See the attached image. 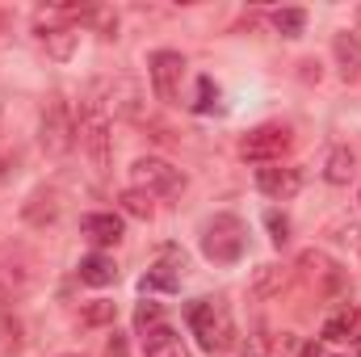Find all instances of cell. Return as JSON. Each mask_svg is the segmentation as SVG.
Returning <instances> with one entry per match:
<instances>
[{
  "label": "cell",
  "mask_w": 361,
  "mask_h": 357,
  "mask_svg": "<svg viewBox=\"0 0 361 357\" xmlns=\"http://www.w3.org/2000/svg\"><path fill=\"white\" fill-rule=\"evenodd\" d=\"M76 143L89 156V164L97 173H109L114 164V135H109V114L101 101H80L76 109Z\"/></svg>",
  "instance_id": "cell-1"
},
{
  "label": "cell",
  "mask_w": 361,
  "mask_h": 357,
  "mask_svg": "<svg viewBox=\"0 0 361 357\" xmlns=\"http://www.w3.org/2000/svg\"><path fill=\"white\" fill-rule=\"evenodd\" d=\"M189 328H193V337L202 341V349H210V353H227V349L240 345L235 320H231L227 303H219V298L193 303V307H189Z\"/></svg>",
  "instance_id": "cell-2"
},
{
  "label": "cell",
  "mask_w": 361,
  "mask_h": 357,
  "mask_svg": "<svg viewBox=\"0 0 361 357\" xmlns=\"http://www.w3.org/2000/svg\"><path fill=\"white\" fill-rule=\"evenodd\" d=\"M244 244H248V227L235 219V214H214L202 231V253L219 265H231L244 257Z\"/></svg>",
  "instance_id": "cell-3"
},
{
  "label": "cell",
  "mask_w": 361,
  "mask_h": 357,
  "mask_svg": "<svg viewBox=\"0 0 361 357\" xmlns=\"http://www.w3.org/2000/svg\"><path fill=\"white\" fill-rule=\"evenodd\" d=\"M38 286V257L21 244L0 253V303H17Z\"/></svg>",
  "instance_id": "cell-4"
},
{
  "label": "cell",
  "mask_w": 361,
  "mask_h": 357,
  "mask_svg": "<svg viewBox=\"0 0 361 357\" xmlns=\"http://www.w3.org/2000/svg\"><path fill=\"white\" fill-rule=\"evenodd\" d=\"M38 143L47 156H63L76 143V114L68 109L63 97H51L42 109V126H38Z\"/></svg>",
  "instance_id": "cell-5"
},
{
  "label": "cell",
  "mask_w": 361,
  "mask_h": 357,
  "mask_svg": "<svg viewBox=\"0 0 361 357\" xmlns=\"http://www.w3.org/2000/svg\"><path fill=\"white\" fill-rule=\"evenodd\" d=\"M290 152V131L286 126H257L240 139V156L252 164H281V156Z\"/></svg>",
  "instance_id": "cell-6"
},
{
  "label": "cell",
  "mask_w": 361,
  "mask_h": 357,
  "mask_svg": "<svg viewBox=\"0 0 361 357\" xmlns=\"http://www.w3.org/2000/svg\"><path fill=\"white\" fill-rule=\"evenodd\" d=\"M130 177H135V189H143V193H164V198H173V193L185 189L180 169H173V164L160 160V156H143V160H135V164H130Z\"/></svg>",
  "instance_id": "cell-7"
},
{
  "label": "cell",
  "mask_w": 361,
  "mask_h": 357,
  "mask_svg": "<svg viewBox=\"0 0 361 357\" xmlns=\"http://www.w3.org/2000/svg\"><path fill=\"white\" fill-rule=\"evenodd\" d=\"M147 72H152V89L164 105H177L180 97V80H185V59L177 51H156L147 59Z\"/></svg>",
  "instance_id": "cell-8"
},
{
  "label": "cell",
  "mask_w": 361,
  "mask_h": 357,
  "mask_svg": "<svg viewBox=\"0 0 361 357\" xmlns=\"http://www.w3.org/2000/svg\"><path fill=\"white\" fill-rule=\"evenodd\" d=\"M257 189L265 198H273V202H286V198H294L302 189V173L298 169H281V164H265L257 173Z\"/></svg>",
  "instance_id": "cell-9"
},
{
  "label": "cell",
  "mask_w": 361,
  "mask_h": 357,
  "mask_svg": "<svg viewBox=\"0 0 361 357\" xmlns=\"http://www.w3.org/2000/svg\"><path fill=\"white\" fill-rule=\"evenodd\" d=\"M332 55H336L341 80H345V85H357L361 80V42H357V34L341 30V34L332 38Z\"/></svg>",
  "instance_id": "cell-10"
},
{
  "label": "cell",
  "mask_w": 361,
  "mask_h": 357,
  "mask_svg": "<svg viewBox=\"0 0 361 357\" xmlns=\"http://www.w3.org/2000/svg\"><path fill=\"white\" fill-rule=\"evenodd\" d=\"M21 219H25L30 227L55 223V219H59V193H55V189H34V193L25 198V206H21Z\"/></svg>",
  "instance_id": "cell-11"
},
{
  "label": "cell",
  "mask_w": 361,
  "mask_h": 357,
  "mask_svg": "<svg viewBox=\"0 0 361 357\" xmlns=\"http://www.w3.org/2000/svg\"><path fill=\"white\" fill-rule=\"evenodd\" d=\"M252 357H294L298 353V337L290 332H269V328H257V337H248Z\"/></svg>",
  "instance_id": "cell-12"
},
{
  "label": "cell",
  "mask_w": 361,
  "mask_h": 357,
  "mask_svg": "<svg viewBox=\"0 0 361 357\" xmlns=\"http://www.w3.org/2000/svg\"><path fill=\"white\" fill-rule=\"evenodd\" d=\"M80 231L89 236L92 244L109 248V244H118V240H122V219H118V214L97 210V214H85V219H80Z\"/></svg>",
  "instance_id": "cell-13"
},
{
  "label": "cell",
  "mask_w": 361,
  "mask_h": 357,
  "mask_svg": "<svg viewBox=\"0 0 361 357\" xmlns=\"http://www.w3.org/2000/svg\"><path fill=\"white\" fill-rule=\"evenodd\" d=\"M177 269H185V257H177V253L169 248L160 265H152L147 273H143V290H177V286H180Z\"/></svg>",
  "instance_id": "cell-14"
},
{
  "label": "cell",
  "mask_w": 361,
  "mask_h": 357,
  "mask_svg": "<svg viewBox=\"0 0 361 357\" xmlns=\"http://www.w3.org/2000/svg\"><path fill=\"white\" fill-rule=\"evenodd\" d=\"M143 349H147V357H189L185 353V341H180L169 324L152 328V332L143 337Z\"/></svg>",
  "instance_id": "cell-15"
},
{
  "label": "cell",
  "mask_w": 361,
  "mask_h": 357,
  "mask_svg": "<svg viewBox=\"0 0 361 357\" xmlns=\"http://www.w3.org/2000/svg\"><path fill=\"white\" fill-rule=\"evenodd\" d=\"M80 282H89V286H114V277H118V265H114V257H105V253H89V257H80Z\"/></svg>",
  "instance_id": "cell-16"
},
{
  "label": "cell",
  "mask_w": 361,
  "mask_h": 357,
  "mask_svg": "<svg viewBox=\"0 0 361 357\" xmlns=\"http://www.w3.org/2000/svg\"><path fill=\"white\" fill-rule=\"evenodd\" d=\"M353 173H357V156H353L349 147H332V152H328V164H324L328 185H349Z\"/></svg>",
  "instance_id": "cell-17"
},
{
  "label": "cell",
  "mask_w": 361,
  "mask_h": 357,
  "mask_svg": "<svg viewBox=\"0 0 361 357\" xmlns=\"http://www.w3.org/2000/svg\"><path fill=\"white\" fill-rule=\"evenodd\" d=\"M357 324H361L357 307H341V311H332V315L324 320V341H349V337L357 332Z\"/></svg>",
  "instance_id": "cell-18"
},
{
  "label": "cell",
  "mask_w": 361,
  "mask_h": 357,
  "mask_svg": "<svg viewBox=\"0 0 361 357\" xmlns=\"http://www.w3.org/2000/svg\"><path fill=\"white\" fill-rule=\"evenodd\" d=\"M281 286H286V269L281 265H261L252 273V298H273V294H281Z\"/></svg>",
  "instance_id": "cell-19"
},
{
  "label": "cell",
  "mask_w": 361,
  "mask_h": 357,
  "mask_svg": "<svg viewBox=\"0 0 361 357\" xmlns=\"http://www.w3.org/2000/svg\"><path fill=\"white\" fill-rule=\"evenodd\" d=\"M118 320V307L109 303V298H92L80 307V324H89V328H105V324H114Z\"/></svg>",
  "instance_id": "cell-20"
},
{
  "label": "cell",
  "mask_w": 361,
  "mask_h": 357,
  "mask_svg": "<svg viewBox=\"0 0 361 357\" xmlns=\"http://www.w3.org/2000/svg\"><path fill=\"white\" fill-rule=\"evenodd\" d=\"M38 38L47 42V51H51L55 59H68V55H72V47H76V34H72V30H63V25H55V30H42Z\"/></svg>",
  "instance_id": "cell-21"
},
{
  "label": "cell",
  "mask_w": 361,
  "mask_h": 357,
  "mask_svg": "<svg viewBox=\"0 0 361 357\" xmlns=\"http://www.w3.org/2000/svg\"><path fill=\"white\" fill-rule=\"evenodd\" d=\"M118 202H122V210L135 214V219H152V210H156V206H152V193H143V189H122Z\"/></svg>",
  "instance_id": "cell-22"
},
{
  "label": "cell",
  "mask_w": 361,
  "mask_h": 357,
  "mask_svg": "<svg viewBox=\"0 0 361 357\" xmlns=\"http://www.w3.org/2000/svg\"><path fill=\"white\" fill-rule=\"evenodd\" d=\"M273 25H277L286 38H298L302 25H307V13H302V8H277V13H273Z\"/></svg>",
  "instance_id": "cell-23"
},
{
  "label": "cell",
  "mask_w": 361,
  "mask_h": 357,
  "mask_svg": "<svg viewBox=\"0 0 361 357\" xmlns=\"http://www.w3.org/2000/svg\"><path fill=\"white\" fill-rule=\"evenodd\" d=\"M160 315H164L160 303L147 298V303H139V311H135V328H139V332H152V328H160Z\"/></svg>",
  "instance_id": "cell-24"
},
{
  "label": "cell",
  "mask_w": 361,
  "mask_h": 357,
  "mask_svg": "<svg viewBox=\"0 0 361 357\" xmlns=\"http://www.w3.org/2000/svg\"><path fill=\"white\" fill-rule=\"evenodd\" d=\"M214 105H219V89H214L210 76H202V80H197V101H193V109H197V114H210Z\"/></svg>",
  "instance_id": "cell-25"
},
{
  "label": "cell",
  "mask_w": 361,
  "mask_h": 357,
  "mask_svg": "<svg viewBox=\"0 0 361 357\" xmlns=\"http://www.w3.org/2000/svg\"><path fill=\"white\" fill-rule=\"evenodd\" d=\"M265 227H269V240L277 244V248H281V244L290 240V219H286V214L269 210V214H265Z\"/></svg>",
  "instance_id": "cell-26"
},
{
  "label": "cell",
  "mask_w": 361,
  "mask_h": 357,
  "mask_svg": "<svg viewBox=\"0 0 361 357\" xmlns=\"http://www.w3.org/2000/svg\"><path fill=\"white\" fill-rule=\"evenodd\" d=\"M357 357H361V337H357Z\"/></svg>",
  "instance_id": "cell-27"
},
{
  "label": "cell",
  "mask_w": 361,
  "mask_h": 357,
  "mask_svg": "<svg viewBox=\"0 0 361 357\" xmlns=\"http://www.w3.org/2000/svg\"><path fill=\"white\" fill-rule=\"evenodd\" d=\"M68 357H76V353H68Z\"/></svg>",
  "instance_id": "cell-28"
}]
</instances>
